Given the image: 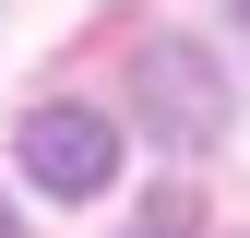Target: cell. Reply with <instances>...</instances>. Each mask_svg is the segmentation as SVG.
Segmentation results:
<instances>
[{
    "instance_id": "2",
    "label": "cell",
    "mask_w": 250,
    "mask_h": 238,
    "mask_svg": "<svg viewBox=\"0 0 250 238\" xmlns=\"http://www.w3.org/2000/svg\"><path fill=\"white\" fill-rule=\"evenodd\" d=\"M24 178L60 191V202H96L107 178H119V131H107L96 107H36V119H24Z\"/></svg>"
},
{
    "instance_id": "3",
    "label": "cell",
    "mask_w": 250,
    "mask_h": 238,
    "mask_svg": "<svg viewBox=\"0 0 250 238\" xmlns=\"http://www.w3.org/2000/svg\"><path fill=\"white\" fill-rule=\"evenodd\" d=\"M131 238H191V202H179V191H155L143 215H131Z\"/></svg>"
},
{
    "instance_id": "4",
    "label": "cell",
    "mask_w": 250,
    "mask_h": 238,
    "mask_svg": "<svg viewBox=\"0 0 250 238\" xmlns=\"http://www.w3.org/2000/svg\"><path fill=\"white\" fill-rule=\"evenodd\" d=\"M0 238H24V215H12V202H0Z\"/></svg>"
},
{
    "instance_id": "1",
    "label": "cell",
    "mask_w": 250,
    "mask_h": 238,
    "mask_svg": "<svg viewBox=\"0 0 250 238\" xmlns=\"http://www.w3.org/2000/svg\"><path fill=\"white\" fill-rule=\"evenodd\" d=\"M131 96H143V131L179 143V155H203V143L227 131V72H214L191 36H155V48L131 60Z\"/></svg>"
}]
</instances>
